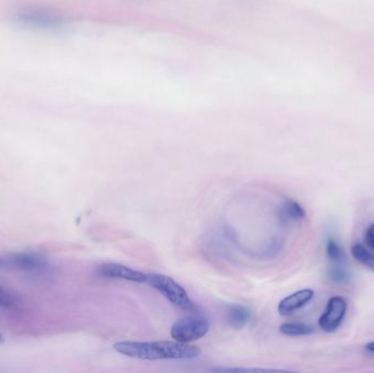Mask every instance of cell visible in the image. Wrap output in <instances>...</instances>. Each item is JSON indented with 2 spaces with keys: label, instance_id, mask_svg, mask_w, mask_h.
<instances>
[{
  "label": "cell",
  "instance_id": "cell-1",
  "mask_svg": "<svg viewBox=\"0 0 374 373\" xmlns=\"http://www.w3.org/2000/svg\"><path fill=\"white\" fill-rule=\"evenodd\" d=\"M114 349L121 355L142 360L194 359L200 355L197 346L181 342H119Z\"/></svg>",
  "mask_w": 374,
  "mask_h": 373
},
{
  "label": "cell",
  "instance_id": "cell-2",
  "mask_svg": "<svg viewBox=\"0 0 374 373\" xmlns=\"http://www.w3.org/2000/svg\"><path fill=\"white\" fill-rule=\"evenodd\" d=\"M15 18L21 26L38 31L59 30L67 22L61 13L40 6H24L17 10Z\"/></svg>",
  "mask_w": 374,
  "mask_h": 373
},
{
  "label": "cell",
  "instance_id": "cell-3",
  "mask_svg": "<svg viewBox=\"0 0 374 373\" xmlns=\"http://www.w3.org/2000/svg\"><path fill=\"white\" fill-rule=\"evenodd\" d=\"M147 284L165 295L177 308L185 311L194 310V303L188 297L186 290L173 278L161 274L148 275Z\"/></svg>",
  "mask_w": 374,
  "mask_h": 373
},
{
  "label": "cell",
  "instance_id": "cell-4",
  "mask_svg": "<svg viewBox=\"0 0 374 373\" xmlns=\"http://www.w3.org/2000/svg\"><path fill=\"white\" fill-rule=\"evenodd\" d=\"M209 330L207 319L200 316H190L180 319L173 324L171 336L181 343H190L204 337Z\"/></svg>",
  "mask_w": 374,
  "mask_h": 373
},
{
  "label": "cell",
  "instance_id": "cell-5",
  "mask_svg": "<svg viewBox=\"0 0 374 373\" xmlns=\"http://www.w3.org/2000/svg\"><path fill=\"white\" fill-rule=\"evenodd\" d=\"M347 302L344 298L333 297L327 302V310L319 320V326L324 332L331 333L341 326L346 314Z\"/></svg>",
  "mask_w": 374,
  "mask_h": 373
},
{
  "label": "cell",
  "instance_id": "cell-6",
  "mask_svg": "<svg viewBox=\"0 0 374 373\" xmlns=\"http://www.w3.org/2000/svg\"><path fill=\"white\" fill-rule=\"evenodd\" d=\"M99 275L103 277L113 278V279H124L133 283H147L148 275L133 268H127L124 265L115 264V263H107L100 266Z\"/></svg>",
  "mask_w": 374,
  "mask_h": 373
},
{
  "label": "cell",
  "instance_id": "cell-7",
  "mask_svg": "<svg viewBox=\"0 0 374 373\" xmlns=\"http://www.w3.org/2000/svg\"><path fill=\"white\" fill-rule=\"evenodd\" d=\"M314 291L312 289H304L285 298L278 305V311L281 316H289L294 311L302 308L306 303L312 300Z\"/></svg>",
  "mask_w": 374,
  "mask_h": 373
},
{
  "label": "cell",
  "instance_id": "cell-8",
  "mask_svg": "<svg viewBox=\"0 0 374 373\" xmlns=\"http://www.w3.org/2000/svg\"><path fill=\"white\" fill-rule=\"evenodd\" d=\"M250 310L242 305H233L227 312V320L230 326L237 330L244 328L250 321Z\"/></svg>",
  "mask_w": 374,
  "mask_h": 373
},
{
  "label": "cell",
  "instance_id": "cell-9",
  "mask_svg": "<svg viewBox=\"0 0 374 373\" xmlns=\"http://www.w3.org/2000/svg\"><path fill=\"white\" fill-rule=\"evenodd\" d=\"M13 263L18 268L33 270V268H44L46 265L45 260L40 258L38 255L21 254L17 255L13 258Z\"/></svg>",
  "mask_w": 374,
  "mask_h": 373
},
{
  "label": "cell",
  "instance_id": "cell-10",
  "mask_svg": "<svg viewBox=\"0 0 374 373\" xmlns=\"http://www.w3.org/2000/svg\"><path fill=\"white\" fill-rule=\"evenodd\" d=\"M281 333L288 336H306L313 334L314 328L304 323H283L281 324Z\"/></svg>",
  "mask_w": 374,
  "mask_h": 373
},
{
  "label": "cell",
  "instance_id": "cell-11",
  "mask_svg": "<svg viewBox=\"0 0 374 373\" xmlns=\"http://www.w3.org/2000/svg\"><path fill=\"white\" fill-rule=\"evenodd\" d=\"M280 216L283 219L300 220L306 217V212L298 203L288 200L281 207Z\"/></svg>",
  "mask_w": 374,
  "mask_h": 373
},
{
  "label": "cell",
  "instance_id": "cell-12",
  "mask_svg": "<svg viewBox=\"0 0 374 373\" xmlns=\"http://www.w3.org/2000/svg\"><path fill=\"white\" fill-rule=\"evenodd\" d=\"M352 258L364 265L367 268L374 270V255L370 253L369 251L361 244H354L352 247Z\"/></svg>",
  "mask_w": 374,
  "mask_h": 373
},
{
  "label": "cell",
  "instance_id": "cell-13",
  "mask_svg": "<svg viewBox=\"0 0 374 373\" xmlns=\"http://www.w3.org/2000/svg\"><path fill=\"white\" fill-rule=\"evenodd\" d=\"M327 256L331 262L337 263V264H341L346 260V255H345L344 251L337 244L335 240H329L327 245Z\"/></svg>",
  "mask_w": 374,
  "mask_h": 373
},
{
  "label": "cell",
  "instance_id": "cell-14",
  "mask_svg": "<svg viewBox=\"0 0 374 373\" xmlns=\"http://www.w3.org/2000/svg\"><path fill=\"white\" fill-rule=\"evenodd\" d=\"M15 298L9 291L3 289L0 286V305H3V307H11V305H15Z\"/></svg>",
  "mask_w": 374,
  "mask_h": 373
},
{
  "label": "cell",
  "instance_id": "cell-15",
  "mask_svg": "<svg viewBox=\"0 0 374 373\" xmlns=\"http://www.w3.org/2000/svg\"><path fill=\"white\" fill-rule=\"evenodd\" d=\"M366 242L371 247L372 250H374V224L368 228L367 232H366Z\"/></svg>",
  "mask_w": 374,
  "mask_h": 373
},
{
  "label": "cell",
  "instance_id": "cell-16",
  "mask_svg": "<svg viewBox=\"0 0 374 373\" xmlns=\"http://www.w3.org/2000/svg\"><path fill=\"white\" fill-rule=\"evenodd\" d=\"M331 278H333V279H337L338 280V281H343V279H344V278H347V276H346V274H345L344 272H343V270H336V272H333V274H331Z\"/></svg>",
  "mask_w": 374,
  "mask_h": 373
},
{
  "label": "cell",
  "instance_id": "cell-17",
  "mask_svg": "<svg viewBox=\"0 0 374 373\" xmlns=\"http://www.w3.org/2000/svg\"><path fill=\"white\" fill-rule=\"evenodd\" d=\"M366 349H367L368 351H370V353H374V342L367 344V345H366Z\"/></svg>",
  "mask_w": 374,
  "mask_h": 373
}]
</instances>
